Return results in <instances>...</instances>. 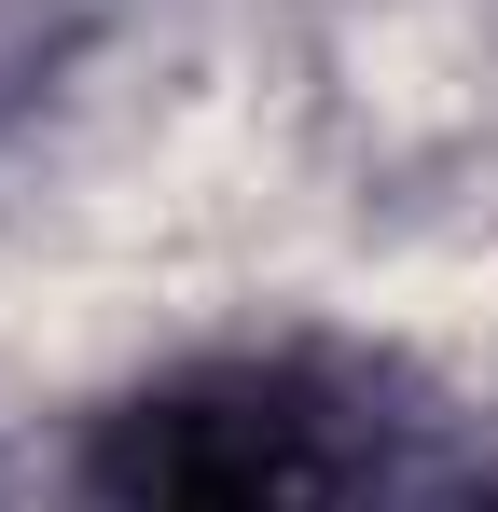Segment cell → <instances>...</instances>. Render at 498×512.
I'll return each mask as SVG.
<instances>
[{
  "mask_svg": "<svg viewBox=\"0 0 498 512\" xmlns=\"http://www.w3.org/2000/svg\"><path fill=\"white\" fill-rule=\"evenodd\" d=\"M360 416L305 360H194L97 429V512H346Z\"/></svg>",
  "mask_w": 498,
  "mask_h": 512,
  "instance_id": "obj_1",
  "label": "cell"
}]
</instances>
